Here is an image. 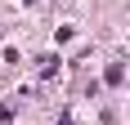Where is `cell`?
<instances>
[{
	"instance_id": "cell-1",
	"label": "cell",
	"mask_w": 130,
	"mask_h": 125,
	"mask_svg": "<svg viewBox=\"0 0 130 125\" xmlns=\"http://www.w3.org/2000/svg\"><path fill=\"white\" fill-rule=\"evenodd\" d=\"M121 76H126V72H121V62H112V67H108V76H103V80H108V85H121Z\"/></svg>"
}]
</instances>
